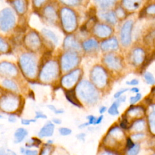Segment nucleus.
Returning a JSON list of instances; mask_svg holds the SVG:
<instances>
[{"mask_svg":"<svg viewBox=\"0 0 155 155\" xmlns=\"http://www.w3.org/2000/svg\"><path fill=\"white\" fill-rule=\"evenodd\" d=\"M76 91L79 97L86 103L93 104L97 101L98 93L94 87L87 81L80 82Z\"/></svg>","mask_w":155,"mask_h":155,"instance_id":"1","label":"nucleus"},{"mask_svg":"<svg viewBox=\"0 0 155 155\" xmlns=\"http://www.w3.org/2000/svg\"><path fill=\"white\" fill-rule=\"evenodd\" d=\"M124 134L117 127H113L108 133L104 140L106 146L112 148L122 147L124 142Z\"/></svg>","mask_w":155,"mask_h":155,"instance_id":"2","label":"nucleus"},{"mask_svg":"<svg viewBox=\"0 0 155 155\" xmlns=\"http://www.w3.org/2000/svg\"><path fill=\"white\" fill-rule=\"evenodd\" d=\"M20 65L23 73L32 78L36 74V62L35 57L30 53L23 54L20 58Z\"/></svg>","mask_w":155,"mask_h":155,"instance_id":"3","label":"nucleus"},{"mask_svg":"<svg viewBox=\"0 0 155 155\" xmlns=\"http://www.w3.org/2000/svg\"><path fill=\"white\" fill-rule=\"evenodd\" d=\"M60 16L63 28L67 32H71L75 30L77 26L76 17L70 8H63L60 12Z\"/></svg>","mask_w":155,"mask_h":155,"instance_id":"4","label":"nucleus"},{"mask_svg":"<svg viewBox=\"0 0 155 155\" xmlns=\"http://www.w3.org/2000/svg\"><path fill=\"white\" fill-rule=\"evenodd\" d=\"M15 21V16L10 8H5L0 12V28L2 31H9L14 26Z\"/></svg>","mask_w":155,"mask_h":155,"instance_id":"5","label":"nucleus"},{"mask_svg":"<svg viewBox=\"0 0 155 155\" xmlns=\"http://www.w3.org/2000/svg\"><path fill=\"white\" fill-rule=\"evenodd\" d=\"M58 65L56 62L49 61L45 64L42 68L40 78L44 82H48L54 79L58 74Z\"/></svg>","mask_w":155,"mask_h":155,"instance_id":"6","label":"nucleus"},{"mask_svg":"<svg viewBox=\"0 0 155 155\" xmlns=\"http://www.w3.org/2000/svg\"><path fill=\"white\" fill-rule=\"evenodd\" d=\"M91 78L94 84L99 88L104 87L107 80V76L105 70L99 66L95 67L91 73Z\"/></svg>","mask_w":155,"mask_h":155,"instance_id":"7","label":"nucleus"},{"mask_svg":"<svg viewBox=\"0 0 155 155\" xmlns=\"http://www.w3.org/2000/svg\"><path fill=\"white\" fill-rule=\"evenodd\" d=\"M79 58L74 52L65 53L61 58V67L65 71L70 70L75 67L79 63Z\"/></svg>","mask_w":155,"mask_h":155,"instance_id":"8","label":"nucleus"},{"mask_svg":"<svg viewBox=\"0 0 155 155\" xmlns=\"http://www.w3.org/2000/svg\"><path fill=\"white\" fill-rule=\"evenodd\" d=\"M133 27V21L127 20L123 24L120 30V41L124 46H128L131 41V30Z\"/></svg>","mask_w":155,"mask_h":155,"instance_id":"9","label":"nucleus"},{"mask_svg":"<svg viewBox=\"0 0 155 155\" xmlns=\"http://www.w3.org/2000/svg\"><path fill=\"white\" fill-rule=\"evenodd\" d=\"M18 99L15 96H6L0 101V107L6 111H13L18 107Z\"/></svg>","mask_w":155,"mask_h":155,"instance_id":"10","label":"nucleus"},{"mask_svg":"<svg viewBox=\"0 0 155 155\" xmlns=\"http://www.w3.org/2000/svg\"><path fill=\"white\" fill-rule=\"evenodd\" d=\"M80 74H81L80 70L77 69L70 73L69 74L64 76L61 80L62 85L66 88L71 87L78 81Z\"/></svg>","mask_w":155,"mask_h":155,"instance_id":"11","label":"nucleus"},{"mask_svg":"<svg viewBox=\"0 0 155 155\" xmlns=\"http://www.w3.org/2000/svg\"><path fill=\"white\" fill-rule=\"evenodd\" d=\"M25 43L27 47L32 50L38 49L41 45V40L38 35L34 32L31 31L25 37Z\"/></svg>","mask_w":155,"mask_h":155,"instance_id":"12","label":"nucleus"},{"mask_svg":"<svg viewBox=\"0 0 155 155\" xmlns=\"http://www.w3.org/2000/svg\"><path fill=\"white\" fill-rule=\"evenodd\" d=\"M18 71L16 67L7 62L0 63V74L6 76H15L17 74Z\"/></svg>","mask_w":155,"mask_h":155,"instance_id":"13","label":"nucleus"},{"mask_svg":"<svg viewBox=\"0 0 155 155\" xmlns=\"http://www.w3.org/2000/svg\"><path fill=\"white\" fill-rule=\"evenodd\" d=\"M94 34L99 38H107L112 33L111 28L106 24H97L94 28Z\"/></svg>","mask_w":155,"mask_h":155,"instance_id":"14","label":"nucleus"},{"mask_svg":"<svg viewBox=\"0 0 155 155\" xmlns=\"http://www.w3.org/2000/svg\"><path fill=\"white\" fill-rule=\"evenodd\" d=\"M104 62L110 68L113 70H119L121 67V62L119 58L112 54L106 55L104 58Z\"/></svg>","mask_w":155,"mask_h":155,"instance_id":"15","label":"nucleus"},{"mask_svg":"<svg viewBox=\"0 0 155 155\" xmlns=\"http://www.w3.org/2000/svg\"><path fill=\"white\" fill-rule=\"evenodd\" d=\"M119 47L118 42L115 38H110L103 41L101 44V47L104 51L114 50Z\"/></svg>","mask_w":155,"mask_h":155,"instance_id":"16","label":"nucleus"},{"mask_svg":"<svg viewBox=\"0 0 155 155\" xmlns=\"http://www.w3.org/2000/svg\"><path fill=\"white\" fill-rule=\"evenodd\" d=\"M145 113V110L143 107L139 106H132L127 111L126 116L132 118L141 117Z\"/></svg>","mask_w":155,"mask_h":155,"instance_id":"17","label":"nucleus"},{"mask_svg":"<svg viewBox=\"0 0 155 155\" xmlns=\"http://www.w3.org/2000/svg\"><path fill=\"white\" fill-rule=\"evenodd\" d=\"M64 46L67 49L71 50H79L80 45L76 38L73 35H69L64 40Z\"/></svg>","mask_w":155,"mask_h":155,"instance_id":"18","label":"nucleus"},{"mask_svg":"<svg viewBox=\"0 0 155 155\" xmlns=\"http://www.w3.org/2000/svg\"><path fill=\"white\" fill-rule=\"evenodd\" d=\"M145 58V54L144 51L140 48H136L133 51L132 54V60L134 64L139 65L143 62Z\"/></svg>","mask_w":155,"mask_h":155,"instance_id":"19","label":"nucleus"},{"mask_svg":"<svg viewBox=\"0 0 155 155\" xmlns=\"http://www.w3.org/2000/svg\"><path fill=\"white\" fill-rule=\"evenodd\" d=\"M54 125L51 122H48L47 124H45L44 126L40 130L38 133V136L40 137L51 136L54 132Z\"/></svg>","mask_w":155,"mask_h":155,"instance_id":"20","label":"nucleus"},{"mask_svg":"<svg viewBox=\"0 0 155 155\" xmlns=\"http://www.w3.org/2000/svg\"><path fill=\"white\" fill-rule=\"evenodd\" d=\"M142 0H122L123 6L128 10L133 11L137 9L140 5Z\"/></svg>","mask_w":155,"mask_h":155,"instance_id":"21","label":"nucleus"},{"mask_svg":"<svg viewBox=\"0 0 155 155\" xmlns=\"http://www.w3.org/2000/svg\"><path fill=\"white\" fill-rule=\"evenodd\" d=\"M44 15L45 19L50 22H54L56 19V13L51 6H47L44 10Z\"/></svg>","mask_w":155,"mask_h":155,"instance_id":"22","label":"nucleus"},{"mask_svg":"<svg viewBox=\"0 0 155 155\" xmlns=\"http://www.w3.org/2000/svg\"><path fill=\"white\" fill-rule=\"evenodd\" d=\"M101 18L104 19L108 23L114 25L117 22V16L114 11H108L105 13H102L101 15Z\"/></svg>","mask_w":155,"mask_h":155,"instance_id":"23","label":"nucleus"},{"mask_svg":"<svg viewBox=\"0 0 155 155\" xmlns=\"http://www.w3.org/2000/svg\"><path fill=\"white\" fill-rule=\"evenodd\" d=\"M13 5L16 11L19 14H23L27 10L26 0H14Z\"/></svg>","mask_w":155,"mask_h":155,"instance_id":"24","label":"nucleus"},{"mask_svg":"<svg viewBox=\"0 0 155 155\" xmlns=\"http://www.w3.org/2000/svg\"><path fill=\"white\" fill-rule=\"evenodd\" d=\"M96 5L103 10L108 9L113 6L117 0H94Z\"/></svg>","mask_w":155,"mask_h":155,"instance_id":"25","label":"nucleus"},{"mask_svg":"<svg viewBox=\"0 0 155 155\" xmlns=\"http://www.w3.org/2000/svg\"><path fill=\"white\" fill-rule=\"evenodd\" d=\"M65 96L68 101L71 104H73L74 105H76L78 107H80L81 106V103L79 102L78 99L76 96V93L74 89L67 91L65 93Z\"/></svg>","mask_w":155,"mask_h":155,"instance_id":"26","label":"nucleus"},{"mask_svg":"<svg viewBox=\"0 0 155 155\" xmlns=\"http://www.w3.org/2000/svg\"><path fill=\"white\" fill-rule=\"evenodd\" d=\"M27 131L23 128H19L18 130H16L14 135L15 142L19 143L22 142L25 137V136L27 135Z\"/></svg>","mask_w":155,"mask_h":155,"instance_id":"27","label":"nucleus"},{"mask_svg":"<svg viewBox=\"0 0 155 155\" xmlns=\"http://www.w3.org/2000/svg\"><path fill=\"white\" fill-rule=\"evenodd\" d=\"M82 47L85 51H91L98 47V43L94 39H88L82 44Z\"/></svg>","mask_w":155,"mask_h":155,"instance_id":"28","label":"nucleus"},{"mask_svg":"<svg viewBox=\"0 0 155 155\" xmlns=\"http://www.w3.org/2000/svg\"><path fill=\"white\" fill-rule=\"evenodd\" d=\"M42 32L43 33V35L48 38L50 41H51L54 44H57L58 42V39L57 38V36H56V35L51 30H48V29H45L44 28L42 30Z\"/></svg>","mask_w":155,"mask_h":155,"instance_id":"29","label":"nucleus"},{"mask_svg":"<svg viewBox=\"0 0 155 155\" xmlns=\"http://www.w3.org/2000/svg\"><path fill=\"white\" fill-rule=\"evenodd\" d=\"M120 102L117 100L116 101H115L114 102H113L112 104V105L110 106V107L109 108L108 110V112L110 114L112 115V116H116V115H118L119 112V110H118V108H119V104Z\"/></svg>","mask_w":155,"mask_h":155,"instance_id":"30","label":"nucleus"},{"mask_svg":"<svg viewBox=\"0 0 155 155\" xmlns=\"http://www.w3.org/2000/svg\"><path fill=\"white\" fill-rule=\"evenodd\" d=\"M2 85L5 88L10 89L13 91H17L18 90V87L16 84L12 81L10 79H5L2 81Z\"/></svg>","mask_w":155,"mask_h":155,"instance_id":"31","label":"nucleus"},{"mask_svg":"<svg viewBox=\"0 0 155 155\" xmlns=\"http://www.w3.org/2000/svg\"><path fill=\"white\" fill-rule=\"evenodd\" d=\"M148 120L150 130L153 134H155V111H153V112L150 114Z\"/></svg>","mask_w":155,"mask_h":155,"instance_id":"32","label":"nucleus"},{"mask_svg":"<svg viewBox=\"0 0 155 155\" xmlns=\"http://www.w3.org/2000/svg\"><path fill=\"white\" fill-rule=\"evenodd\" d=\"M133 129L136 131H142L145 128V122L143 120H138L132 125Z\"/></svg>","mask_w":155,"mask_h":155,"instance_id":"33","label":"nucleus"},{"mask_svg":"<svg viewBox=\"0 0 155 155\" xmlns=\"http://www.w3.org/2000/svg\"><path fill=\"white\" fill-rule=\"evenodd\" d=\"M144 78L148 84L154 85L155 84V78L150 72L146 71L144 73Z\"/></svg>","mask_w":155,"mask_h":155,"instance_id":"34","label":"nucleus"},{"mask_svg":"<svg viewBox=\"0 0 155 155\" xmlns=\"http://www.w3.org/2000/svg\"><path fill=\"white\" fill-rule=\"evenodd\" d=\"M139 150H140V146L139 144L136 143V144H134V145L131 148L128 150L127 153L129 155H136L139 153Z\"/></svg>","mask_w":155,"mask_h":155,"instance_id":"35","label":"nucleus"},{"mask_svg":"<svg viewBox=\"0 0 155 155\" xmlns=\"http://www.w3.org/2000/svg\"><path fill=\"white\" fill-rule=\"evenodd\" d=\"M60 1L67 5L74 6L79 4L81 0H60Z\"/></svg>","mask_w":155,"mask_h":155,"instance_id":"36","label":"nucleus"},{"mask_svg":"<svg viewBox=\"0 0 155 155\" xmlns=\"http://www.w3.org/2000/svg\"><path fill=\"white\" fill-rule=\"evenodd\" d=\"M115 13L116 15L117 18H124L126 15L124 10L121 7H119L116 8V10L115 11Z\"/></svg>","mask_w":155,"mask_h":155,"instance_id":"37","label":"nucleus"},{"mask_svg":"<svg viewBox=\"0 0 155 155\" xmlns=\"http://www.w3.org/2000/svg\"><path fill=\"white\" fill-rule=\"evenodd\" d=\"M145 12L148 15H155V4H152L147 6Z\"/></svg>","mask_w":155,"mask_h":155,"instance_id":"38","label":"nucleus"},{"mask_svg":"<svg viewBox=\"0 0 155 155\" xmlns=\"http://www.w3.org/2000/svg\"><path fill=\"white\" fill-rule=\"evenodd\" d=\"M8 46L6 42L0 38V51L2 52H5L7 51Z\"/></svg>","mask_w":155,"mask_h":155,"instance_id":"39","label":"nucleus"},{"mask_svg":"<svg viewBox=\"0 0 155 155\" xmlns=\"http://www.w3.org/2000/svg\"><path fill=\"white\" fill-rule=\"evenodd\" d=\"M53 147L51 145H45L42 149V151H41V154H48L51 153V151L52 150Z\"/></svg>","mask_w":155,"mask_h":155,"instance_id":"40","label":"nucleus"},{"mask_svg":"<svg viewBox=\"0 0 155 155\" xmlns=\"http://www.w3.org/2000/svg\"><path fill=\"white\" fill-rule=\"evenodd\" d=\"M141 98V94L137 93L134 96H131L130 98V103L131 104H134L136 103L137 101H139Z\"/></svg>","mask_w":155,"mask_h":155,"instance_id":"41","label":"nucleus"},{"mask_svg":"<svg viewBox=\"0 0 155 155\" xmlns=\"http://www.w3.org/2000/svg\"><path fill=\"white\" fill-rule=\"evenodd\" d=\"M59 131L62 136H67L70 134L71 133V130L70 129L67 128H64V127L60 128L59 129Z\"/></svg>","mask_w":155,"mask_h":155,"instance_id":"42","label":"nucleus"},{"mask_svg":"<svg viewBox=\"0 0 155 155\" xmlns=\"http://www.w3.org/2000/svg\"><path fill=\"white\" fill-rule=\"evenodd\" d=\"M120 125L122 128H123L124 129H126V128H128V127H129L128 126V121L126 116L122 119Z\"/></svg>","mask_w":155,"mask_h":155,"instance_id":"43","label":"nucleus"},{"mask_svg":"<svg viewBox=\"0 0 155 155\" xmlns=\"http://www.w3.org/2000/svg\"><path fill=\"white\" fill-rule=\"evenodd\" d=\"M129 89L128 88H124V89H122L118 91H117L114 94V98H119L120 96H122V94H124L125 92L127 91Z\"/></svg>","mask_w":155,"mask_h":155,"instance_id":"44","label":"nucleus"},{"mask_svg":"<svg viewBox=\"0 0 155 155\" xmlns=\"http://www.w3.org/2000/svg\"><path fill=\"white\" fill-rule=\"evenodd\" d=\"M48 108L49 109H50L51 111H54L55 113L56 114H60V113H62L64 111L63 110H58L56 108V107L52 105H48Z\"/></svg>","mask_w":155,"mask_h":155,"instance_id":"45","label":"nucleus"},{"mask_svg":"<svg viewBox=\"0 0 155 155\" xmlns=\"http://www.w3.org/2000/svg\"><path fill=\"white\" fill-rule=\"evenodd\" d=\"M134 145V143L133 142L132 140L130 138H128L126 140V147L127 148L128 150L131 148Z\"/></svg>","mask_w":155,"mask_h":155,"instance_id":"46","label":"nucleus"},{"mask_svg":"<svg viewBox=\"0 0 155 155\" xmlns=\"http://www.w3.org/2000/svg\"><path fill=\"white\" fill-rule=\"evenodd\" d=\"M87 119L88 120V124H95L96 121V118L92 115H90L87 117Z\"/></svg>","mask_w":155,"mask_h":155,"instance_id":"47","label":"nucleus"},{"mask_svg":"<svg viewBox=\"0 0 155 155\" xmlns=\"http://www.w3.org/2000/svg\"><path fill=\"white\" fill-rule=\"evenodd\" d=\"M46 0H33V3L34 5L37 7H39L41 5H42V4Z\"/></svg>","mask_w":155,"mask_h":155,"instance_id":"48","label":"nucleus"},{"mask_svg":"<svg viewBox=\"0 0 155 155\" xmlns=\"http://www.w3.org/2000/svg\"><path fill=\"white\" fill-rule=\"evenodd\" d=\"M36 121L35 119H22L21 123L23 125H29L30 122H35Z\"/></svg>","mask_w":155,"mask_h":155,"instance_id":"49","label":"nucleus"},{"mask_svg":"<svg viewBox=\"0 0 155 155\" xmlns=\"http://www.w3.org/2000/svg\"><path fill=\"white\" fill-rule=\"evenodd\" d=\"M126 84L127 85H136L139 84V81H138V80H137L136 79H132L130 81H127L126 82Z\"/></svg>","mask_w":155,"mask_h":155,"instance_id":"50","label":"nucleus"},{"mask_svg":"<svg viewBox=\"0 0 155 155\" xmlns=\"http://www.w3.org/2000/svg\"><path fill=\"white\" fill-rule=\"evenodd\" d=\"M36 119H39V118H42V119H45L47 118V116L44 114L43 113H42L41 112L39 111H37L36 113Z\"/></svg>","mask_w":155,"mask_h":155,"instance_id":"51","label":"nucleus"},{"mask_svg":"<svg viewBox=\"0 0 155 155\" xmlns=\"http://www.w3.org/2000/svg\"><path fill=\"white\" fill-rule=\"evenodd\" d=\"M144 134H142V133H139V134H136L135 135H133L132 137L134 140H138V139H141L143 137Z\"/></svg>","mask_w":155,"mask_h":155,"instance_id":"52","label":"nucleus"},{"mask_svg":"<svg viewBox=\"0 0 155 155\" xmlns=\"http://www.w3.org/2000/svg\"><path fill=\"white\" fill-rule=\"evenodd\" d=\"M25 154L27 155H36L38 154V152L36 150H25Z\"/></svg>","mask_w":155,"mask_h":155,"instance_id":"53","label":"nucleus"},{"mask_svg":"<svg viewBox=\"0 0 155 155\" xmlns=\"http://www.w3.org/2000/svg\"><path fill=\"white\" fill-rule=\"evenodd\" d=\"M16 117H15V116H13V115H11V116H10L9 117H8V120H9V122H15L16 121Z\"/></svg>","mask_w":155,"mask_h":155,"instance_id":"54","label":"nucleus"},{"mask_svg":"<svg viewBox=\"0 0 155 155\" xmlns=\"http://www.w3.org/2000/svg\"><path fill=\"white\" fill-rule=\"evenodd\" d=\"M102 119H103V116L101 115V116H100L96 119V124H100V123L102 122Z\"/></svg>","mask_w":155,"mask_h":155,"instance_id":"55","label":"nucleus"},{"mask_svg":"<svg viewBox=\"0 0 155 155\" xmlns=\"http://www.w3.org/2000/svg\"><path fill=\"white\" fill-rule=\"evenodd\" d=\"M106 110H107V108L105 106H102L99 109V113L101 114H102V113H104L106 111Z\"/></svg>","mask_w":155,"mask_h":155,"instance_id":"56","label":"nucleus"},{"mask_svg":"<svg viewBox=\"0 0 155 155\" xmlns=\"http://www.w3.org/2000/svg\"><path fill=\"white\" fill-rule=\"evenodd\" d=\"M85 136V134H84V133H81V134H78V137L79 138V139L84 140Z\"/></svg>","mask_w":155,"mask_h":155,"instance_id":"57","label":"nucleus"},{"mask_svg":"<svg viewBox=\"0 0 155 155\" xmlns=\"http://www.w3.org/2000/svg\"><path fill=\"white\" fill-rule=\"evenodd\" d=\"M120 102H124L125 101V100H126V97L125 96H121V97L120 96L119 98H118V99H117Z\"/></svg>","mask_w":155,"mask_h":155,"instance_id":"58","label":"nucleus"},{"mask_svg":"<svg viewBox=\"0 0 155 155\" xmlns=\"http://www.w3.org/2000/svg\"><path fill=\"white\" fill-rule=\"evenodd\" d=\"M53 121L54 123H55L56 124H60L61 123V120H60L59 119L56 118V119H53Z\"/></svg>","mask_w":155,"mask_h":155,"instance_id":"59","label":"nucleus"},{"mask_svg":"<svg viewBox=\"0 0 155 155\" xmlns=\"http://www.w3.org/2000/svg\"><path fill=\"white\" fill-rule=\"evenodd\" d=\"M130 90H131L132 92H133V93H137L139 91V88H137V87H133V88H132L131 89H130Z\"/></svg>","mask_w":155,"mask_h":155,"instance_id":"60","label":"nucleus"},{"mask_svg":"<svg viewBox=\"0 0 155 155\" xmlns=\"http://www.w3.org/2000/svg\"><path fill=\"white\" fill-rule=\"evenodd\" d=\"M88 125H89L88 122V123H85V124H83L79 125V128H84V127H86V126H87Z\"/></svg>","mask_w":155,"mask_h":155,"instance_id":"61","label":"nucleus"},{"mask_svg":"<svg viewBox=\"0 0 155 155\" xmlns=\"http://www.w3.org/2000/svg\"><path fill=\"white\" fill-rule=\"evenodd\" d=\"M5 154V150H4V148H1L0 150V154Z\"/></svg>","mask_w":155,"mask_h":155,"instance_id":"62","label":"nucleus"},{"mask_svg":"<svg viewBox=\"0 0 155 155\" xmlns=\"http://www.w3.org/2000/svg\"><path fill=\"white\" fill-rule=\"evenodd\" d=\"M1 117H2V116L0 115V118H1Z\"/></svg>","mask_w":155,"mask_h":155,"instance_id":"63","label":"nucleus"}]
</instances>
